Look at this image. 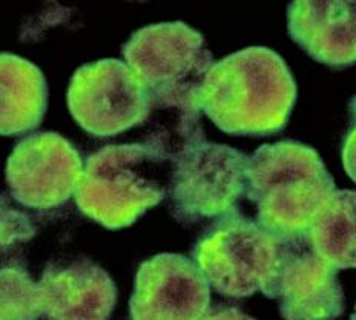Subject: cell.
Wrapping results in <instances>:
<instances>
[{"label":"cell","instance_id":"30bf717a","mask_svg":"<svg viewBox=\"0 0 356 320\" xmlns=\"http://www.w3.org/2000/svg\"><path fill=\"white\" fill-rule=\"evenodd\" d=\"M209 305L211 285L192 259L161 253L140 264L131 320H200Z\"/></svg>","mask_w":356,"mask_h":320},{"label":"cell","instance_id":"277c9868","mask_svg":"<svg viewBox=\"0 0 356 320\" xmlns=\"http://www.w3.org/2000/svg\"><path fill=\"white\" fill-rule=\"evenodd\" d=\"M215 292L234 299L269 294L280 264V239L235 208L213 221L192 249Z\"/></svg>","mask_w":356,"mask_h":320},{"label":"cell","instance_id":"8992f818","mask_svg":"<svg viewBox=\"0 0 356 320\" xmlns=\"http://www.w3.org/2000/svg\"><path fill=\"white\" fill-rule=\"evenodd\" d=\"M249 156L227 144L200 143L172 162L168 193L180 222L218 219L235 210L248 187Z\"/></svg>","mask_w":356,"mask_h":320},{"label":"cell","instance_id":"9a60e30c","mask_svg":"<svg viewBox=\"0 0 356 320\" xmlns=\"http://www.w3.org/2000/svg\"><path fill=\"white\" fill-rule=\"evenodd\" d=\"M42 297L39 284L20 265L0 269V320H39Z\"/></svg>","mask_w":356,"mask_h":320},{"label":"cell","instance_id":"e0dca14e","mask_svg":"<svg viewBox=\"0 0 356 320\" xmlns=\"http://www.w3.org/2000/svg\"><path fill=\"white\" fill-rule=\"evenodd\" d=\"M348 112H350V123L343 143V166L346 174L356 183V95L348 104Z\"/></svg>","mask_w":356,"mask_h":320},{"label":"cell","instance_id":"d6986e66","mask_svg":"<svg viewBox=\"0 0 356 320\" xmlns=\"http://www.w3.org/2000/svg\"><path fill=\"white\" fill-rule=\"evenodd\" d=\"M350 320H356V305H355V311L352 312V316H350Z\"/></svg>","mask_w":356,"mask_h":320},{"label":"cell","instance_id":"4fadbf2b","mask_svg":"<svg viewBox=\"0 0 356 320\" xmlns=\"http://www.w3.org/2000/svg\"><path fill=\"white\" fill-rule=\"evenodd\" d=\"M48 109V83L26 58L0 52V135L37 129Z\"/></svg>","mask_w":356,"mask_h":320},{"label":"cell","instance_id":"7a4b0ae2","mask_svg":"<svg viewBox=\"0 0 356 320\" xmlns=\"http://www.w3.org/2000/svg\"><path fill=\"white\" fill-rule=\"evenodd\" d=\"M335 192L320 153L300 141L263 144L249 156L246 196L257 207L258 224L272 235L307 233Z\"/></svg>","mask_w":356,"mask_h":320},{"label":"cell","instance_id":"5b68a950","mask_svg":"<svg viewBox=\"0 0 356 320\" xmlns=\"http://www.w3.org/2000/svg\"><path fill=\"white\" fill-rule=\"evenodd\" d=\"M123 57L147 87L151 103L198 104L200 87L215 63L203 34L184 22L138 29L123 44Z\"/></svg>","mask_w":356,"mask_h":320},{"label":"cell","instance_id":"2e32d148","mask_svg":"<svg viewBox=\"0 0 356 320\" xmlns=\"http://www.w3.org/2000/svg\"><path fill=\"white\" fill-rule=\"evenodd\" d=\"M35 232L33 219L20 208L14 207L5 195H0V255L29 242Z\"/></svg>","mask_w":356,"mask_h":320},{"label":"cell","instance_id":"5bb4252c","mask_svg":"<svg viewBox=\"0 0 356 320\" xmlns=\"http://www.w3.org/2000/svg\"><path fill=\"white\" fill-rule=\"evenodd\" d=\"M306 235L314 251L333 269H356V190L333 193Z\"/></svg>","mask_w":356,"mask_h":320},{"label":"cell","instance_id":"7c38bea8","mask_svg":"<svg viewBox=\"0 0 356 320\" xmlns=\"http://www.w3.org/2000/svg\"><path fill=\"white\" fill-rule=\"evenodd\" d=\"M287 31L318 63L343 69L356 63V2H292Z\"/></svg>","mask_w":356,"mask_h":320},{"label":"cell","instance_id":"52a82bcc","mask_svg":"<svg viewBox=\"0 0 356 320\" xmlns=\"http://www.w3.org/2000/svg\"><path fill=\"white\" fill-rule=\"evenodd\" d=\"M68 108L81 129L92 137L109 138L143 124L151 96L128 65L105 58L83 65L74 74Z\"/></svg>","mask_w":356,"mask_h":320},{"label":"cell","instance_id":"ac0fdd59","mask_svg":"<svg viewBox=\"0 0 356 320\" xmlns=\"http://www.w3.org/2000/svg\"><path fill=\"white\" fill-rule=\"evenodd\" d=\"M200 320H255L236 307H215L209 308Z\"/></svg>","mask_w":356,"mask_h":320},{"label":"cell","instance_id":"6da1fadb","mask_svg":"<svg viewBox=\"0 0 356 320\" xmlns=\"http://www.w3.org/2000/svg\"><path fill=\"white\" fill-rule=\"evenodd\" d=\"M296 83L283 57L250 47L215 62L198 92L202 112L238 137H269L286 128L295 108Z\"/></svg>","mask_w":356,"mask_h":320},{"label":"cell","instance_id":"ba28073f","mask_svg":"<svg viewBox=\"0 0 356 320\" xmlns=\"http://www.w3.org/2000/svg\"><path fill=\"white\" fill-rule=\"evenodd\" d=\"M5 174L11 198L17 204L49 210L76 193L83 161L77 149L62 135L39 132L19 141Z\"/></svg>","mask_w":356,"mask_h":320},{"label":"cell","instance_id":"8fae6325","mask_svg":"<svg viewBox=\"0 0 356 320\" xmlns=\"http://www.w3.org/2000/svg\"><path fill=\"white\" fill-rule=\"evenodd\" d=\"M39 289L47 320H108L117 302L108 271L85 258L49 264Z\"/></svg>","mask_w":356,"mask_h":320},{"label":"cell","instance_id":"3957f363","mask_svg":"<svg viewBox=\"0 0 356 320\" xmlns=\"http://www.w3.org/2000/svg\"><path fill=\"white\" fill-rule=\"evenodd\" d=\"M170 169L142 143L105 146L88 156L76 204L105 228H124L165 199Z\"/></svg>","mask_w":356,"mask_h":320},{"label":"cell","instance_id":"9c48e42d","mask_svg":"<svg viewBox=\"0 0 356 320\" xmlns=\"http://www.w3.org/2000/svg\"><path fill=\"white\" fill-rule=\"evenodd\" d=\"M280 264L267 297L284 320H332L344 312L338 271L316 255L307 235L278 236Z\"/></svg>","mask_w":356,"mask_h":320}]
</instances>
